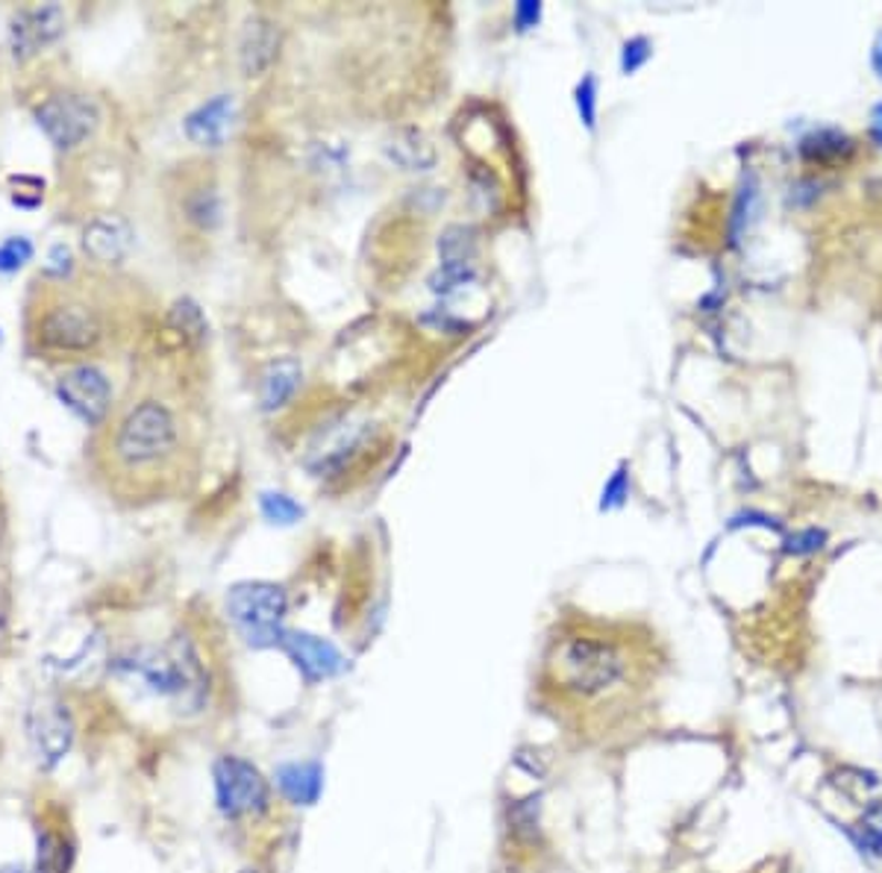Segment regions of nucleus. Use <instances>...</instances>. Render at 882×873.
I'll use <instances>...</instances> for the list:
<instances>
[{
    "label": "nucleus",
    "mask_w": 882,
    "mask_h": 873,
    "mask_svg": "<svg viewBox=\"0 0 882 873\" xmlns=\"http://www.w3.org/2000/svg\"><path fill=\"white\" fill-rule=\"evenodd\" d=\"M219 215H221V206H219V198H215V192L212 189H203V192H198L189 201V219L198 224V227L210 230L219 224Z\"/></svg>",
    "instance_id": "obj_26"
},
{
    "label": "nucleus",
    "mask_w": 882,
    "mask_h": 873,
    "mask_svg": "<svg viewBox=\"0 0 882 873\" xmlns=\"http://www.w3.org/2000/svg\"><path fill=\"white\" fill-rule=\"evenodd\" d=\"M71 867H74V844L62 832H39L33 873H71Z\"/></svg>",
    "instance_id": "obj_18"
},
{
    "label": "nucleus",
    "mask_w": 882,
    "mask_h": 873,
    "mask_svg": "<svg viewBox=\"0 0 882 873\" xmlns=\"http://www.w3.org/2000/svg\"><path fill=\"white\" fill-rule=\"evenodd\" d=\"M553 668H556L562 689L574 691L580 698H597L624 680L627 659L615 641L597 636H574L560 645Z\"/></svg>",
    "instance_id": "obj_2"
},
{
    "label": "nucleus",
    "mask_w": 882,
    "mask_h": 873,
    "mask_svg": "<svg viewBox=\"0 0 882 873\" xmlns=\"http://www.w3.org/2000/svg\"><path fill=\"white\" fill-rule=\"evenodd\" d=\"M0 873H24V867H21V865H3V867H0Z\"/></svg>",
    "instance_id": "obj_37"
},
{
    "label": "nucleus",
    "mask_w": 882,
    "mask_h": 873,
    "mask_svg": "<svg viewBox=\"0 0 882 873\" xmlns=\"http://www.w3.org/2000/svg\"><path fill=\"white\" fill-rule=\"evenodd\" d=\"M874 68H876V74H880V79H882V35L876 39V44H874Z\"/></svg>",
    "instance_id": "obj_35"
},
{
    "label": "nucleus",
    "mask_w": 882,
    "mask_h": 873,
    "mask_svg": "<svg viewBox=\"0 0 882 873\" xmlns=\"http://www.w3.org/2000/svg\"><path fill=\"white\" fill-rule=\"evenodd\" d=\"M577 109L583 124H586L588 130H594V118H597V79L592 74L577 86Z\"/></svg>",
    "instance_id": "obj_28"
},
{
    "label": "nucleus",
    "mask_w": 882,
    "mask_h": 873,
    "mask_svg": "<svg viewBox=\"0 0 882 873\" xmlns=\"http://www.w3.org/2000/svg\"><path fill=\"white\" fill-rule=\"evenodd\" d=\"M233 118H236V100L230 95L212 97L185 118V136L201 148H221L233 130Z\"/></svg>",
    "instance_id": "obj_13"
},
{
    "label": "nucleus",
    "mask_w": 882,
    "mask_h": 873,
    "mask_svg": "<svg viewBox=\"0 0 882 873\" xmlns=\"http://www.w3.org/2000/svg\"><path fill=\"white\" fill-rule=\"evenodd\" d=\"M242 873H256V871H242Z\"/></svg>",
    "instance_id": "obj_38"
},
{
    "label": "nucleus",
    "mask_w": 882,
    "mask_h": 873,
    "mask_svg": "<svg viewBox=\"0 0 882 873\" xmlns=\"http://www.w3.org/2000/svg\"><path fill=\"white\" fill-rule=\"evenodd\" d=\"M26 738L44 770L56 768L74 744V717L62 700L42 698L26 709Z\"/></svg>",
    "instance_id": "obj_7"
},
{
    "label": "nucleus",
    "mask_w": 882,
    "mask_h": 873,
    "mask_svg": "<svg viewBox=\"0 0 882 873\" xmlns=\"http://www.w3.org/2000/svg\"><path fill=\"white\" fill-rule=\"evenodd\" d=\"M850 150H853V145L839 130H818L800 141V153L812 162H836V159L848 157Z\"/></svg>",
    "instance_id": "obj_20"
},
{
    "label": "nucleus",
    "mask_w": 882,
    "mask_h": 873,
    "mask_svg": "<svg viewBox=\"0 0 882 873\" xmlns=\"http://www.w3.org/2000/svg\"><path fill=\"white\" fill-rule=\"evenodd\" d=\"M474 280H477L474 265H442L436 277L429 280V286H433V291H438V295H450V291L463 289V286H468V283Z\"/></svg>",
    "instance_id": "obj_25"
},
{
    "label": "nucleus",
    "mask_w": 882,
    "mask_h": 873,
    "mask_svg": "<svg viewBox=\"0 0 882 873\" xmlns=\"http://www.w3.org/2000/svg\"><path fill=\"white\" fill-rule=\"evenodd\" d=\"M280 647L289 653L297 671L304 673V680L312 682V685L323 680H336L348 668V659L341 656L339 647L327 638L304 632V629H286Z\"/></svg>",
    "instance_id": "obj_9"
},
{
    "label": "nucleus",
    "mask_w": 882,
    "mask_h": 873,
    "mask_svg": "<svg viewBox=\"0 0 882 873\" xmlns=\"http://www.w3.org/2000/svg\"><path fill=\"white\" fill-rule=\"evenodd\" d=\"M62 33H65V12H62V7L51 3V7L18 12L12 18V26H9V42H12L15 60H30L42 47L56 42Z\"/></svg>",
    "instance_id": "obj_11"
},
{
    "label": "nucleus",
    "mask_w": 882,
    "mask_h": 873,
    "mask_svg": "<svg viewBox=\"0 0 882 873\" xmlns=\"http://www.w3.org/2000/svg\"><path fill=\"white\" fill-rule=\"evenodd\" d=\"M539 18H542V7H539V3H530V0H527V3H518L516 9L518 30H530V26L539 24Z\"/></svg>",
    "instance_id": "obj_32"
},
{
    "label": "nucleus",
    "mask_w": 882,
    "mask_h": 873,
    "mask_svg": "<svg viewBox=\"0 0 882 873\" xmlns=\"http://www.w3.org/2000/svg\"><path fill=\"white\" fill-rule=\"evenodd\" d=\"M438 254H442V265H474V254H477L474 230L447 227L438 238Z\"/></svg>",
    "instance_id": "obj_21"
},
{
    "label": "nucleus",
    "mask_w": 882,
    "mask_h": 873,
    "mask_svg": "<svg viewBox=\"0 0 882 873\" xmlns=\"http://www.w3.org/2000/svg\"><path fill=\"white\" fill-rule=\"evenodd\" d=\"M71 272V251L65 245H56L51 251V263H47V274L53 277H65Z\"/></svg>",
    "instance_id": "obj_31"
},
{
    "label": "nucleus",
    "mask_w": 882,
    "mask_h": 873,
    "mask_svg": "<svg viewBox=\"0 0 882 873\" xmlns=\"http://www.w3.org/2000/svg\"><path fill=\"white\" fill-rule=\"evenodd\" d=\"M650 60V42L647 39H629L627 44H624V62H620V68H624V74H633V71H638L645 62Z\"/></svg>",
    "instance_id": "obj_29"
},
{
    "label": "nucleus",
    "mask_w": 882,
    "mask_h": 873,
    "mask_svg": "<svg viewBox=\"0 0 882 873\" xmlns=\"http://www.w3.org/2000/svg\"><path fill=\"white\" fill-rule=\"evenodd\" d=\"M171 321H174L177 330H183L185 336H194V339H203V332H206V323H203L201 309H198L192 300L177 304L174 312H171Z\"/></svg>",
    "instance_id": "obj_27"
},
{
    "label": "nucleus",
    "mask_w": 882,
    "mask_h": 873,
    "mask_svg": "<svg viewBox=\"0 0 882 873\" xmlns=\"http://www.w3.org/2000/svg\"><path fill=\"white\" fill-rule=\"evenodd\" d=\"M277 44H280V35H277L268 18H251L247 21L242 44H238V60H242V71L247 77H259V74L272 68L274 56H277Z\"/></svg>",
    "instance_id": "obj_15"
},
{
    "label": "nucleus",
    "mask_w": 882,
    "mask_h": 873,
    "mask_svg": "<svg viewBox=\"0 0 882 873\" xmlns=\"http://www.w3.org/2000/svg\"><path fill=\"white\" fill-rule=\"evenodd\" d=\"M83 247L97 263H121L132 247V230L124 219H95L83 230Z\"/></svg>",
    "instance_id": "obj_14"
},
{
    "label": "nucleus",
    "mask_w": 882,
    "mask_h": 873,
    "mask_svg": "<svg viewBox=\"0 0 882 873\" xmlns=\"http://www.w3.org/2000/svg\"><path fill=\"white\" fill-rule=\"evenodd\" d=\"M385 153L403 171H429L436 166V150H433L429 139L421 130L394 132V139L385 145Z\"/></svg>",
    "instance_id": "obj_16"
},
{
    "label": "nucleus",
    "mask_w": 882,
    "mask_h": 873,
    "mask_svg": "<svg viewBox=\"0 0 882 873\" xmlns=\"http://www.w3.org/2000/svg\"><path fill=\"white\" fill-rule=\"evenodd\" d=\"M300 376H304V371H300V362H295V359H280V362H274L263 376L265 409L272 412L286 406V401H289L291 394L297 392V385H300Z\"/></svg>",
    "instance_id": "obj_17"
},
{
    "label": "nucleus",
    "mask_w": 882,
    "mask_h": 873,
    "mask_svg": "<svg viewBox=\"0 0 882 873\" xmlns=\"http://www.w3.org/2000/svg\"><path fill=\"white\" fill-rule=\"evenodd\" d=\"M33 259V242L24 236H12L0 245V274L21 272Z\"/></svg>",
    "instance_id": "obj_24"
},
{
    "label": "nucleus",
    "mask_w": 882,
    "mask_h": 873,
    "mask_svg": "<svg viewBox=\"0 0 882 873\" xmlns=\"http://www.w3.org/2000/svg\"><path fill=\"white\" fill-rule=\"evenodd\" d=\"M274 786L283 795V800L295 809H312L321 800L323 791V768L321 762H283L274 770Z\"/></svg>",
    "instance_id": "obj_12"
},
{
    "label": "nucleus",
    "mask_w": 882,
    "mask_h": 873,
    "mask_svg": "<svg viewBox=\"0 0 882 873\" xmlns=\"http://www.w3.org/2000/svg\"><path fill=\"white\" fill-rule=\"evenodd\" d=\"M509 832L518 841H535L542 835V795H530L509 806Z\"/></svg>",
    "instance_id": "obj_19"
},
{
    "label": "nucleus",
    "mask_w": 882,
    "mask_h": 873,
    "mask_svg": "<svg viewBox=\"0 0 882 873\" xmlns=\"http://www.w3.org/2000/svg\"><path fill=\"white\" fill-rule=\"evenodd\" d=\"M227 611L251 647H277L283 641V620L289 611V594L277 583H238L227 594Z\"/></svg>",
    "instance_id": "obj_3"
},
{
    "label": "nucleus",
    "mask_w": 882,
    "mask_h": 873,
    "mask_svg": "<svg viewBox=\"0 0 882 873\" xmlns=\"http://www.w3.org/2000/svg\"><path fill=\"white\" fill-rule=\"evenodd\" d=\"M39 336L53 350H88L95 348L97 339H100V327L86 306L68 304L56 306L44 315Z\"/></svg>",
    "instance_id": "obj_10"
},
{
    "label": "nucleus",
    "mask_w": 882,
    "mask_h": 873,
    "mask_svg": "<svg viewBox=\"0 0 882 873\" xmlns=\"http://www.w3.org/2000/svg\"><path fill=\"white\" fill-rule=\"evenodd\" d=\"M853 839L865 856L882 859V800L865 806V812L859 815L857 827H853Z\"/></svg>",
    "instance_id": "obj_22"
},
{
    "label": "nucleus",
    "mask_w": 882,
    "mask_h": 873,
    "mask_svg": "<svg viewBox=\"0 0 882 873\" xmlns=\"http://www.w3.org/2000/svg\"><path fill=\"white\" fill-rule=\"evenodd\" d=\"M35 121L60 150H74L97 130L100 109L86 95H53L35 109Z\"/></svg>",
    "instance_id": "obj_6"
},
{
    "label": "nucleus",
    "mask_w": 882,
    "mask_h": 873,
    "mask_svg": "<svg viewBox=\"0 0 882 873\" xmlns=\"http://www.w3.org/2000/svg\"><path fill=\"white\" fill-rule=\"evenodd\" d=\"M871 136L882 145V104L874 109V118H871Z\"/></svg>",
    "instance_id": "obj_34"
},
{
    "label": "nucleus",
    "mask_w": 882,
    "mask_h": 873,
    "mask_svg": "<svg viewBox=\"0 0 882 873\" xmlns=\"http://www.w3.org/2000/svg\"><path fill=\"white\" fill-rule=\"evenodd\" d=\"M259 509H263V515L268 524L289 526L297 524V521L304 518V507L295 503L289 494H280V491H265L263 498H259Z\"/></svg>",
    "instance_id": "obj_23"
},
{
    "label": "nucleus",
    "mask_w": 882,
    "mask_h": 873,
    "mask_svg": "<svg viewBox=\"0 0 882 873\" xmlns=\"http://www.w3.org/2000/svg\"><path fill=\"white\" fill-rule=\"evenodd\" d=\"M177 438L180 429L171 409L159 401H145L121 420L115 436V456L127 468H145L174 454Z\"/></svg>",
    "instance_id": "obj_4"
},
{
    "label": "nucleus",
    "mask_w": 882,
    "mask_h": 873,
    "mask_svg": "<svg viewBox=\"0 0 882 873\" xmlns=\"http://www.w3.org/2000/svg\"><path fill=\"white\" fill-rule=\"evenodd\" d=\"M56 394L86 424H100L106 418V412H109V403H113L109 380L92 365H79L65 371L60 376V383H56Z\"/></svg>",
    "instance_id": "obj_8"
},
{
    "label": "nucleus",
    "mask_w": 882,
    "mask_h": 873,
    "mask_svg": "<svg viewBox=\"0 0 882 873\" xmlns=\"http://www.w3.org/2000/svg\"><path fill=\"white\" fill-rule=\"evenodd\" d=\"M823 539H827L823 533H818V530H809V533H804L800 539H795V542H791L788 553H815V551H821Z\"/></svg>",
    "instance_id": "obj_33"
},
{
    "label": "nucleus",
    "mask_w": 882,
    "mask_h": 873,
    "mask_svg": "<svg viewBox=\"0 0 882 873\" xmlns=\"http://www.w3.org/2000/svg\"><path fill=\"white\" fill-rule=\"evenodd\" d=\"M3 627H7V603H3V594H0V636H3Z\"/></svg>",
    "instance_id": "obj_36"
},
{
    "label": "nucleus",
    "mask_w": 882,
    "mask_h": 873,
    "mask_svg": "<svg viewBox=\"0 0 882 873\" xmlns=\"http://www.w3.org/2000/svg\"><path fill=\"white\" fill-rule=\"evenodd\" d=\"M115 671L139 680L150 694L174 700L177 706L198 712L206 700V673L201 659L185 641L171 647H139L115 662Z\"/></svg>",
    "instance_id": "obj_1"
},
{
    "label": "nucleus",
    "mask_w": 882,
    "mask_h": 873,
    "mask_svg": "<svg viewBox=\"0 0 882 873\" xmlns=\"http://www.w3.org/2000/svg\"><path fill=\"white\" fill-rule=\"evenodd\" d=\"M212 786H215V803L219 812L230 821H242V818H259L268 812V779L263 770L256 768L254 762L242 759V756H219L212 765Z\"/></svg>",
    "instance_id": "obj_5"
},
{
    "label": "nucleus",
    "mask_w": 882,
    "mask_h": 873,
    "mask_svg": "<svg viewBox=\"0 0 882 873\" xmlns=\"http://www.w3.org/2000/svg\"><path fill=\"white\" fill-rule=\"evenodd\" d=\"M0 341H3V332H0Z\"/></svg>",
    "instance_id": "obj_39"
},
{
    "label": "nucleus",
    "mask_w": 882,
    "mask_h": 873,
    "mask_svg": "<svg viewBox=\"0 0 882 873\" xmlns=\"http://www.w3.org/2000/svg\"><path fill=\"white\" fill-rule=\"evenodd\" d=\"M629 494V482H627V471L620 468L615 477H612L609 482H606V489H603V503L601 509H612V507H620L624 500H627Z\"/></svg>",
    "instance_id": "obj_30"
}]
</instances>
